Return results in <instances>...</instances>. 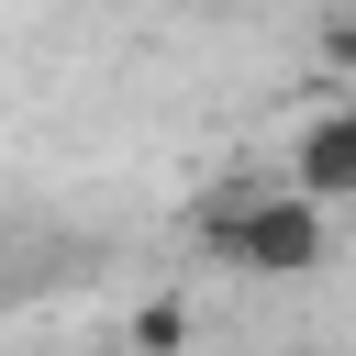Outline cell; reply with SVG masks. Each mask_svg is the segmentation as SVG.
<instances>
[{"mask_svg": "<svg viewBox=\"0 0 356 356\" xmlns=\"http://www.w3.org/2000/svg\"><path fill=\"white\" fill-rule=\"evenodd\" d=\"M323 56H334V67H356V11H334V33H323Z\"/></svg>", "mask_w": 356, "mask_h": 356, "instance_id": "4", "label": "cell"}, {"mask_svg": "<svg viewBox=\"0 0 356 356\" xmlns=\"http://www.w3.org/2000/svg\"><path fill=\"white\" fill-rule=\"evenodd\" d=\"M134 345H145V356H178V345H189V300H145V312H134Z\"/></svg>", "mask_w": 356, "mask_h": 356, "instance_id": "3", "label": "cell"}, {"mask_svg": "<svg viewBox=\"0 0 356 356\" xmlns=\"http://www.w3.org/2000/svg\"><path fill=\"white\" fill-rule=\"evenodd\" d=\"M289 200H312V211H334V200H356V89L345 100H323L300 134H289V178H278Z\"/></svg>", "mask_w": 356, "mask_h": 356, "instance_id": "2", "label": "cell"}, {"mask_svg": "<svg viewBox=\"0 0 356 356\" xmlns=\"http://www.w3.org/2000/svg\"><path fill=\"white\" fill-rule=\"evenodd\" d=\"M200 245L222 267H245V278H312L334 256V211L289 200L278 178H234L222 200H200Z\"/></svg>", "mask_w": 356, "mask_h": 356, "instance_id": "1", "label": "cell"}]
</instances>
